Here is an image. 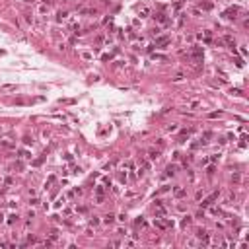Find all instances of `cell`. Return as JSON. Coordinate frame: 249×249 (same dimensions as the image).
I'll list each match as a JSON object with an SVG mask.
<instances>
[{"instance_id": "cell-5", "label": "cell", "mask_w": 249, "mask_h": 249, "mask_svg": "<svg viewBox=\"0 0 249 249\" xmlns=\"http://www.w3.org/2000/svg\"><path fill=\"white\" fill-rule=\"evenodd\" d=\"M154 18H158V22H166V16H164V14H156Z\"/></svg>"}, {"instance_id": "cell-1", "label": "cell", "mask_w": 249, "mask_h": 249, "mask_svg": "<svg viewBox=\"0 0 249 249\" xmlns=\"http://www.w3.org/2000/svg\"><path fill=\"white\" fill-rule=\"evenodd\" d=\"M214 199H218V193H214V195H212V197H208V199H206V200H204V202H200V204H202V206H208V204H210V202H212V200H214Z\"/></svg>"}, {"instance_id": "cell-4", "label": "cell", "mask_w": 249, "mask_h": 249, "mask_svg": "<svg viewBox=\"0 0 249 249\" xmlns=\"http://www.w3.org/2000/svg\"><path fill=\"white\" fill-rule=\"evenodd\" d=\"M113 220H115V216H113V214H107V216H105V222H107V224H111Z\"/></svg>"}, {"instance_id": "cell-3", "label": "cell", "mask_w": 249, "mask_h": 249, "mask_svg": "<svg viewBox=\"0 0 249 249\" xmlns=\"http://www.w3.org/2000/svg\"><path fill=\"white\" fill-rule=\"evenodd\" d=\"M175 197H185V189H177V191H175Z\"/></svg>"}, {"instance_id": "cell-2", "label": "cell", "mask_w": 249, "mask_h": 249, "mask_svg": "<svg viewBox=\"0 0 249 249\" xmlns=\"http://www.w3.org/2000/svg\"><path fill=\"white\" fill-rule=\"evenodd\" d=\"M167 41H169L167 37H160V39H158V45H166V43H167Z\"/></svg>"}, {"instance_id": "cell-7", "label": "cell", "mask_w": 249, "mask_h": 249, "mask_svg": "<svg viewBox=\"0 0 249 249\" xmlns=\"http://www.w3.org/2000/svg\"><path fill=\"white\" fill-rule=\"evenodd\" d=\"M220 115H222L220 111H214V113H210V117H212V119H216V117H220Z\"/></svg>"}, {"instance_id": "cell-6", "label": "cell", "mask_w": 249, "mask_h": 249, "mask_svg": "<svg viewBox=\"0 0 249 249\" xmlns=\"http://www.w3.org/2000/svg\"><path fill=\"white\" fill-rule=\"evenodd\" d=\"M173 173H175V167L169 166V167H167V175H173Z\"/></svg>"}]
</instances>
